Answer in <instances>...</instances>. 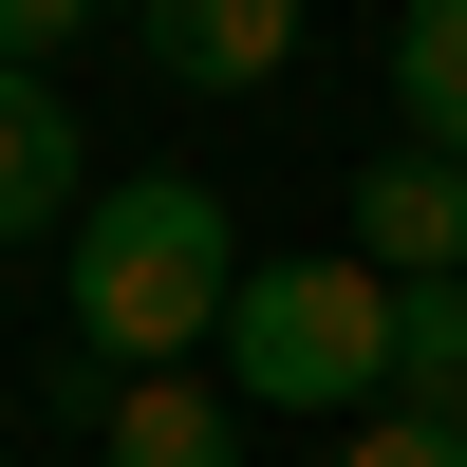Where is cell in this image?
Listing matches in <instances>:
<instances>
[{"label": "cell", "instance_id": "obj_6", "mask_svg": "<svg viewBox=\"0 0 467 467\" xmlns=\"http://www.w3.org/2000/svg\"><path fill=\"white\" fill-rule=\"evenodd\" d=\"M75 187H94V150H75L57 75H0V244H37V224H75Z\"/></svg>", "mask_w": 467, "mask_h": 467}, {"label": "cell", "instance_id": "obj_2", "mask_svg": "<svg viewBox=\"0 0 467 467\" xmlns=\"http://www.w3.org/2000/svg\"><path fill=\"white\" fill-rule=\"evenodd\" d=\"M374 356H393V262L318 244V262H244L224 281V393H262V411H374Z\"/></svg>", "mask_w": 467, "mask_h": 467}, {"label": "cell", "instance_id": "obj_4", "mask_svg": "<svg viewBox=\"0 0 467 467\" xmlns=\"http://www.w3.org/2000/svg\"><path fill=\"white\" fill-rule=\"evenodd\" d=\"M94 467H244V411H224L206 393V374H112V393H94Z\"/></svg>", "mask_w": 467, "mask_h": 467}, {"label": "cell", "instance_id": "obj_5", "mask_svg": "<svg viewBox=\"0 0 467 467\" xmlns=\"http://www.w3.org/2000/svg\"><path fill=\"white\" fill-rule=\"evenodd\" d=\"M356 262H393V281L467 262V169H449V150H374V169H356Z\"/></svg>", "mask_w": 467, "mask_h": 467}, {"label": "cell", "instance_id": "obj_9", "mask_svg": "<svg viewBox=\"0 0 467 467\" xmlns=\"http://www.w3.org/2000/svg\"><path fill=\"white\" fill-rule=\"evenodd\" d=\"M337 467H467V411H356Z\"/></svg>", "mask_w": 467, "mask_h": 467}, {"label": "cell", "instance_id": "obj_3", "mask_svg": "<svg viewBox=\"0 0 467 467\" xmlns=\"http://www.w3.org/2000/svg\"><path fill=\"white\" fill-rule=\"evenodd\" d=\"M169 94H281L299 75V0H131Z\"/></svg>", "mask_w": 467, "mask_h": 467}, {"label": "cell", "instance_id": "obj_8", "mask_svg": "<svg viewBox=\"0 0 467 467\" xmlns=\"http://www.w3.org/2000/svg\"><path fill=\"white\" fill-rule=\"evenodd\" d=\"M393 150H449L467 169V0H411L393 19Z\"/></svg>", "mask_w": 467, "mask_h": 467}, {"label": "cell", "instance_id": "obj_10", "mask_svg": "<svg viewBox=\"0 0 467 467\" xmlns=\"http://www.w3.org/2000/svg\"><path fill=\"white\" fill-rule=\"evenodd\" d=\"M75 37H94V0H0V75H57Z\"/></svg>", "mask_w": 467, "mask_h": 467}, {"label": "cell", "instance_id": "obj_7", "mask_svg": "<svg viewBox=\"0 0 467 467\" xmlns=\"http://www.w3.org/2000/svg\"><path fill=\"white\" fill-rule=\"evenodd\" d=\"M374 411H467V262L393 281V356H374Z\"/></svg>", "mask_w": 467, "mask_h": 467}, {"label": "cell", "instance_id": "obj_1", "mask_svg": "<svg viewBox=\"0 0 467 467\" xmlns=\"http://www.w3.org/2000/svg\"><path fill=\"white\" fill-rule=\"evenodd\" d=\"M224 281H244V224H224L206 169H131V187H75L57 224V299H75V356L112 374H169L224 337Z\"/></svg>", "mask_w": 467, "mask_h": 467}]
</instances>
